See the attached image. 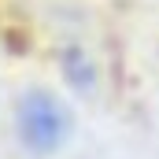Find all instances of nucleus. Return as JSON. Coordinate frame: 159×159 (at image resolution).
<instances>
[{
  "label": "nucleus",
  "instance_id": "nucleus-1",
  "mask_svg": "<svg viewBox=\"0 0 159 159\" xmlns=\"http://www.w3.org/2000/svg\"><path fill=\"white\" fill-rule=\"evenodd\" d=\"M70 126H74L70 107L48 89H26L15 104V133L30 156L59 152L70 137Z\"/></svg>",
  "mask_w": 159,
  "mask_h": 159
},
{
  "label": "nucleus",
  "instance_id": "nucleus-2",
  "mask_svg": "<svg viewBox=\"0 0 159 159\" xmlns=\"http://www.w3.org/2000/svg\"><path fill=\"white\" fill-rule=\"evenodd\" d=\"M63 74H67V81L74 85V89H89L93 85V63L85 59V52L81 48H67L63 52Z\"/></svg>",
  "mask_w": 159,
  "mask_h": 159
}]
</instances>
